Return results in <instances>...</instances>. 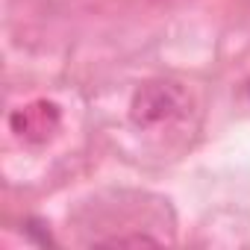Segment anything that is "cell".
I'll return each mask as SVG.
<instances>
[{
	"label": "cell",
	"mask_w": 250,
	"mask_h": 250,
	"mask_svg": "<svg viewBox=\"0 0 250 250\" xmlns=\"http://www.w3.org/2000/svg\"><path fill=\"white\" fill-rule=\"evenodd\" d=\"M183 109V91L174 83H147L136 91L130 115L139 127H156V124L174 118Z\"/></svg>",
	"instance_id": "cell-1"
},
{
	"label": "cell",
	"mask_w": 250,
	"mask_h": 250,
	"mask_svg": "<svg viewBox=\"0 0 250 250\" xmlns=\"http://www.w3.org/2000/svg\"><path fill=\"white\" fill-rule=\"evenodd\" d=\"M59 106L50 103V100H33L21 109H15L9 115V127L18 139L24 142H33V145H42L47 142L56 130H59Z\"/></svg>",
	"instance_id": "cell-2"
}]
</instances>
